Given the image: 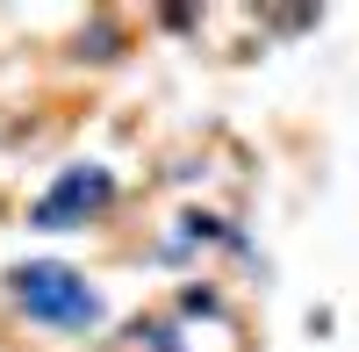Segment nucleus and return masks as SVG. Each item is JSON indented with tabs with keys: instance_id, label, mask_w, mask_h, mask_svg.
Listing matches in <instances>:
<instances>
[{
	"instance_id": "nucleus-1",
	"label": "nucleus",
	"mask_w": 359,
	"mask_h": 352,
	"mask_svg": "<svg viewBox=\"0 0 359 352\" xmlns=\"http://www.w3.org/2000/svg\"><path fill=\"white\" fill-rule=\"evenodd\" d=\"M15 302L36 316V324H57V331L101 324V295L72 266H57V259H29V266H15Z\"/></svg>"
},
{
	"instance_id": "nucleus-2",
	"label": "nucleus",
	"mask_w": 359,
	"mask_h": 352,
	"mask_svg": "<svg viewBox=\"0 0 359 352\" xmlns=\"http://www.w3.org/2000/svg\"><path fill=\"white\" fill-rule=\"evenodd\" d=\"M94 209H108V172L101 165H72L65 180H57V194H43L36 201V223H79V216H94Z\"/></svg>"
}]
</instances>
